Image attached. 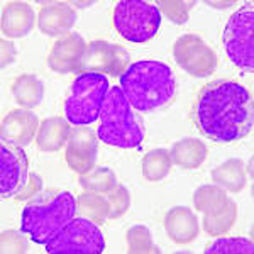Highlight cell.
I'll use <instances>...</instances> for the list:
<instances>
[{"instance_id":"1","label":"cell","mask_w":254,"mask_h":254,"mask_svg":"<svg viewBox=\"0 0 254 254\" xmlns=\"http://www.w3.org/2000/svg\"><path fill=\"white\" fill-rule=\"evenodd\" d=\"M193 117L198 130L210 141L236 142L253 130V97L237 81L215 80L202 88Z\"/></svg>"},{"instance_id":"2","label":"cell","mask_w":254,"mask_h":254,"mask_svg":"<svg viewBox=\"0 0 254 254\" xmlns=\"http://www.w3.org/2000/svg\"><path fill=\"white\" fill-rule=\"evenodd\" d=\"M121 90L130 107L151 112L165 107L175 98L176 80L173 69L158 60H141L129 64L121 75Z\"/></svg>"},{"instance_id":"3","label":"cell","mask_w":254,"mask_h":254,"mask_svg":"<svg viewBox=\"0 0 254 254\" xmlns=\"http://www.w3.org/2000/svg\"><path fill=\"white\" fill-rule=\"evenodd\" d=\"M75 215L76 200L69 191H48L24 207L20 231L32 243L46 246Z\"/></svg>"},{"instance_id":"4","label":"cell","mask_w":254,"mask_h":254,"mask_svg":"<svg viewBox=\"0 0 254 254\" xmlns=\"http://www.w3.org/2000/svg\"><path fill=\"white\" fill-rule=\"evenodd\" d=\"M102 142L122 149H141L144 130L134 116L121 87H110L100 110V127L97 130Z\"/></svg>"},{"instance_id":"5","label":"cell","mask_w":254,"mask_h":254,"mask_svg":"<svg viewBox=\"0 0 254 254\" xmlns=\"http://www.w3.org/2000/svg\"><path fill=\"white\" fill-rule=\"evenodd\" d=\"M110 85L105 75L81 73L76 76L64 100V117L73 126H90L100 117Z\"/></svg>"},{"instance_id":"6","label":"cell","mask_w":254,"mask_h":254,"mask_svg":"<svg viewBox=\"0 0 254 254\" xmlns=\"http://www.w3.org/2000/svg\"><path fill=\"white\" fill-rule=\"evenodd\" d=\"M161 12L142 0H122L114 9V27L130 43H146L158 34Z\"/></svg>"},{"instance_id":"7","label":"cell","mask_w":254,"mask_h":254,"mask_svg":"<svg viewBox=\"0 0 254 254\" xmlns=\"http://www.w3.org/2000/svg\"><path fill=\"white\" fill-rule=\"evenodd\" d=\"M225 55L237 68L251 73L254 69V7L244 3L229 17L222 32Z\"/></svg>"},{"instance_id":"8","label":"cell","mask_w":254,"mask_h":254,"mask_svg":"<svg viewBox=\"0 0 254 254\" xmlns=\"http://www.w3.org/2000/svg\"><path fill=\"white\" fill-rule=\"evenodd\" d=\"M44 248L49 254H102L105 241L95 222L75 217Z\"/></svg>"},{"instance_id":"9","label":"cell","mask_w":254,"mask_h":254,"mask_svg":"<svg viewBox=\"0 0 254 254\" xmlns=\"http://www.w3.org/2000/svg\"><path fill=\"white\" fill-rule=\"evenodd\" d=\"M173 56L178 66L191 76H208L217 66V56L202 38L195 34L182 36L175 43Z\"/></svg>"},{"instance_id":"10","label":"cell","mask_w":254,"mask_h":254,"mask_svg":"<svg viewBox=\"0 0 254 254\" xmlns=\"http://www.w3.org/2000/svg\"><path fill=\"white\" fill-rule=\"evenodd\" d=\"M29 178V159L22 147L2 139L0 146V195L12 198Z\"/></svg>"},{"instance_id":"11","label":"cell","mask_w":254,"mask_h":254,"mask_svg":"<svg viewBox=\"0 0 254 254\" xmlns=\"http://www.w3.org/2000/svg\"><path fill=\"white\" fill-rule=\"evenodd\" d=\"M129 64V53L119 44H110L107 41H93L87 46L81 73H107L112 76H121Z\"/></svg>"},{"instance_id":"12","label":"cell","mask_w":254,"mask_h":254,"mask_svg":"<svg viewBox=\"0 0 254 254\" xmlns=\"http://www.w3.org/2000/svg\"><path fill=\"white\" fill-rule=\"evenodd\" d=\"M98 134L88 127H76L71 130L66 142V163L73 171L80 175L93 170L97 159Z\"/></svg>"},{"instance_id":"13","label":"cell","mask_w":254,"mask_h":254,"mask_svg":"<svg viewBox=\"0 0 254 254\" xmlns=\"http://www.w3.org/2000/svg\"><path fill=\"white\" fill-rule=\"evenodd\" d=\"M87 46L83 38L76 32L66 34L64 38L56 41L49 53L48 64L56 73H75L80 71L83 64Z\"/></svg>"},{"instance_id":"14","label":"cell","mask_w":254,"mask_h":254,"mask_svg":"<svg viewBox=\"0 0 254 254\" xmlns=\"http://www.w3.org/2000/svg\"><path fill=\"white\" fill-rule=\"evenodd\" d=\"M38 129H39L38 116L27 109L10 110L2 119V127H0L2 139L12 142V144H17L20 147L31 144V141L34 139Z\"/></svg>"},{"instance_id":"15","label":"cell","mask_w":254,"mask_h":254,"mask_svg":"<svg viewBox=\"0 0 254 254\" xmlns=\"http://www.w3.org/2000/svg\"><path fill=\"white\" fill-rule=\"evenodd\" d=\"M165 231L176 244H188L198 236V219L187 207H173L165 215Z\"/></svg>"},{"instance_id":"16","label":"cell","mask_w":254,"mask_h":254,"mask_svg":"<svg viewBox=\"0 0 254 254\" xmlns=\"http://www.w3.org/2000/svg\"><path fill=\"white\" fill-rule=\"evenodd\" d=\"M76 22V14L66 3H49L38 15V27L46 36H63L71 31Z\"/></svg>"},{"instance_id":"17","label":"cell","mask_w":254,"mask_h":254,"mask_svg":"<svg viewBox=\"0 0 254 254\" xmlns=\"http://www.w3.org/2000/svg\"><path fill=\"white\" fill-rule=\"evenodd\" d=\"M36 14L26 2H10L2 12V31L9 38H24L32 31Z\"/></svg>"},{"instance_id":"18","label":"cell","mask_w":254,"mask_h":254,"mask_svg":"<svg viewBox=\"0 0 254 254\" xmlns=\"http://www.w3.org/2000/svg\"><path fill=\"white\" fill-rule=\"evenodd\" d=\"M69 134H71V127L66 119L49 117L39 126L36 144L44 153H55L66 144Z\"/></svg>"},{"instance_id":"19","label":"cell","mask_w":254,"mask_h":254,"mask_svg":"<svg viewBox=\"0 0 254 254\" xmlns=\"http://www.w3.org/2000/svg\"><path fill=\"white\" fill-rule=\"evenodd\" d=\"M208 147L202 141L193 137H187L175 142L170 151L171 163L175 166H180L183 170H196L203 165L207 159Z\"/></svg>"},{"instance_id":"20","label":"cell","mask_w":254,"mask_h":254,"mask_svg":"<svg viewBox=\"0 0 254 254\" xmlns=\"http://www.w3.org/2000/svg\"><path fill=\"white\" fill-rule=\"evenodd\" d=\"M212 182L222 190L237 193L246 185V165L243 159H227L222 165L214 168Z\"/></svg>"},{"instance_id":"21","label":"cell","mask_w":254,"mask_h":254,"mask_svg":"<svg viewBox=\"0 0 254 254\" xmlns=\"http://www.w3.org/2000/svg\"><path fill=\"white\" fill-rule=\"evenodd\" d=\"M12 95L24 109H34L43 102L44 85L34 75H20L12 83Z\"/></svg>"},{"instance_id":"22","label":"cell","mask_w":254,"mask_h":254,"mask_svg":"<svg viewBox=\"0 0 254 254\" xmlns=\"http://www.w3.org/2000/svg\"><path fill=\"white\" fill-rule=\"evenodd\" d=\"M237 219V205L236 202L227 198L219 208L210 214H203V229L210 236H224L232 229Z\"/></svg>"},{"instance_id":"23","label":"cell","mask_w":254,"mask_h":254,"mask_svg":"<svg viewBox=\"0 0 254 254\" xmlns=\"http://www.w3.org/2000/svg\"><path fill=\"white\" fill-rule=\"evenodd\" d=\"M76 214L95 224H104V220H107L110 215L109 200L100 193L83 191L76 198Z\"/></svg>"},{"instance_id":"24","label":"cell","mask_w":254,"mask_h":254,"mask_svg":"<svg viewBox=\"0 0 254 254\" xmlns=\"http://www.w3.org/2000/svg\"><path fill=\"white\" fill-rule=\"evenodd\" d=\"M171 158L166 149H153L142 159V176L147 182H161L171 171Z\"/></svg>"},{"instance_id":"25","label":"cell","mask_w":254,"mask_h":254,"mask_svg":"<svg viewBox=\"0 0 254 254\" xmlns=\"http://www.w3.org/2000/svg\"><path fill=\"white\" fill-rule=\"evenodd\" d=\"M117 185V178L110 168L100 166L93 168L88 173L80 176V187L85 191H92V193H109L114 187Z\"/></svg>"},{"instance_id":"26","label":"cell","mask_w":254,"mask_h":254,"mask_svg":"<svg viewBox=\"0 0 254 254\" xmlns=\"http://www.w3.org/2000/svg\"><path fill=\"white\" fill-rule=\"evenodd\" d=\"M225 202H227V195L219 185H203L193 195L195 208L203 214H210Z\"/></svg>"},{"instance_id":"27","label":"cell","mask_w":254,"mask_h":254,"mask_svg":"<svg viewBox=\"0 0 254 254\" xmlns=\"http://www.w3.org/2000/svg\"><path fill=\"white\" fill-rule=\"evenodd\" d=\"M207 254H253L254 244L248 237H222L205 249Z\"/></svg>"},{"instance_id":"28","label":"cell","mask_w":254,"mask_h":254,"mask_svg":"<svg viewBox=\"0 0 254 254\" xmlns=\"http://www.w3.org/2000/svg\"><path fill=\"white\" fill-rule=\"evenodd\" d=\"M126 239H127L129 253H132V254L159 253V249L153 243V237H151L149 229L144 227V225H134V227H130L126 234Z\"/></svg>"},{"instance_id":"29","label":"cell","mask_w":254,"mask_h":254,"mask_svg":"<svg viewBox=\"0 0 254 254\" xmlns=\"http://www.w3.org/2000/svg\"><path fill=\"white\" fill-rule=\"evenodd\" d=\"M107 200L110 205V215L109 219H119L129 210L130 205V195L124 185H116L107 193Z\"/></svg>"},{"instance_id":"30","label":"cell","mask_w":254,"mask_h":254,"mask_svg":"<svg viewBox=\"0 0 254 254\" xmlns=\"http://www.w3.org/2000/svg\"><path fill=\"white\" fill-rule=\"evenodd\" d=\"M195 5V2H182V0H163L159 2V7L165 14L173 20L175 24H185L190 14V9Z\"/></svg>"},{"instance_id":"31","label":"cell","mask_w":254,"mask_h":254,"mask_svg":"<svg viewBox=\"0 0 254 254\" xmlns=\"http://www.w3.org/2000/svg\"><path fill=\"white\" fill-rule=\"evenodd\" d=\"M24 232L17 231H5L2 232V253H26L27 243L24 239Z\"/></svg>"},{"instance_id":"32","label":"cell","mask_w":254,"mask_h":254,"mask_svg":"<svg viewBox=\"0 0 254 254\" xmlns=\"http://www.w3.org/2000/svg\"><path fill=\"white\" fill-rule=\"evenodd\" d=\"M41 188H43V182H41L39 176L38 175H29L26 185L20 188V191L15 195V198H17V200H27V198H31L32 195H38L41 191Z\"/></svg>"},{"instance_id":"33","label":"cell","mask_w":254,"mask_h":254,"mask_svg":"<svg viewBox=\"0 0 254 254\" xmlns=\"http://www.w3.org/2000/svg\"><path fill=\"white\" fill-rule=\"evenodd\" d=\"M0 46H2V68H5L7 64L14 63L15 48H14V44L9 43V41H2V43H0Z\"/></svg>"}]
</instances>
